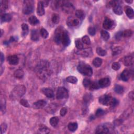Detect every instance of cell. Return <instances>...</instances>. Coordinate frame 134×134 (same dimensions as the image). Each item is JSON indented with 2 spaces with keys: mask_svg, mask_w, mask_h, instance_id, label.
<instances>
[{
  "mask_svg": "<svg viewBox=\"0 0 134 134\" xmlns=\"http://www.w3.org/2000/svg\"><path fill=\"white\" fill-rule=\"evenodd\" d=\"M26 93V88L23 85H18L13 89L10 94L12 100H16L22 97Z\"/></svg>",
  "mask_w": 134,
  "mask_h": 134,
  "instance_id": "cell-1",
  "label": "cell"
},
{
  "mask_svg": "<svg viewBox=\"0 0 134 134\" xmlns=\"http://www.w3.org/2000/svg\"><path fill=\"white\" fill-rule=\"evenodd\" d=\"M49 63L46 61H41L37 67V72L41 78H45L50 74Z\"/></svg>",
  "mask_w": 134,
  "mask_h": 134,
  "instance_id": "cell-2",
  "label": "cell"
},
{
  "mask_svg": "<svg viewBox=\"0 0 134 134\" xmlns=\"http://www.w3.org/2000/svg\"><path fill=\"white\" fill-rule=\"evenodd\" d=\"M77 69L80 73L84 75L90 76L93 74V70L91 67L86 63H80L78 66Z\"/></svg>",
  "mask_w": 134,
  "mask_h": 134,
  "instance_id": "cell-3",
  "label": "cell"
},
{
  "mask_svg": "<svg viewBox=\"0 0 134 134\" xmlns=\"http://www.w3.org/2000/svg\"><path fill=\"white\" fill-rule=\"evenodd\" d=\"M34 11V2L31 0H26L24 1L23 12L24 14H30Z\"/></svg>",
  "mask_w": 134,
  "mask_h": 134,
  "instance_id": "cell-4",
  "label": "cell"
},
{
  "mask_svg": "<svg viewBox=\"0 0 134 134\" xmlns=\"http://www.w3.org/2000/svg\"><path fill=\"white\" fill-rule=\"evenodd\" d=\"M113 130L112 126L111 124H105L98 126L96 130V134H108L110 133V130Z\"/></svg>",
  "mask_w": 134,
  "mask_h": 134,
  "instance_id": "cell-5",
  "label": "cell"
},
{
  "mask_svg": "<svg viewBox=\"0 0 134 134\" xmlns=\"http://www.w3.org/2000/svg\"><path fill=\"white\" fill-rule=\"evenodd\" d=\"M56 97L58 100L67 98L68 97V90L64 87H59L57 90Z\"/></svg>",
  "mask_w": 134,
  "mask_h": 134,
  "instance_id": "cell-6",
  "label": "cell"
},
{
  "mask_svg": "<svg viewBox=\"0 0 134 134\" xmlns=\"http://www.w3.org/2000/svg\"><path fill=\"white\" fill-rule=\"evenodd\" d=\"M113 97L109 95L105 94L102 95L99 98V103L103 105H105V106H108L110 105L111 106L112 102L113 100Z\"/></svg>",
  "mask_w": 134,
  "mask_h": 134,
  "instance_id": "cell-7",
  "label": "cell"
},
{
  "mask_svg": "<svg viewBox=\"0 0 134 134\" xmlns=\"http://www.w3.org/2000/svg\"><path fill=\"white\" fill-rule=\"evenodd\" d=\"M61 8L63 12L66 13L71 14L74 11V7L69 2H63L61 5Z\"/></svg>",
  "mask_w": 134,
  "mask_h": 134,
  "instance_id": "cell-8",
  "label": "cell"
},
{
  "mask_svg": "<svg viewBox=\"0 0 134 134\" xmlns=\"http://www.w3.org/2000/svg\"><path fill=\"white\" fill-rule=\"evenodd\" d=\"M114 25V22L113 20L107 17L105 18L103 23V27L104 29L106 30H109L113 28Z\"/></svg>",
  "mask_w": 134,
  "mask_h": 134,
  "instance_id": "cell-9",
  "label": "cell"
},
{
  "mask_svg": "<svg viewBox=\"0 0 134 134\" xmlns=\"http://www.w3.org/2000/svg\"><path fill=\"white\" fill-rule=\"evenodd\" d=\"M61 43L63 46H68L70 44V39L68 32L66 30H63L62 35Z\"/></svg>",
  "mask_w": 134,
  "mask_h": 134,
  "instance_id": "cell-10",
  "label": "cell"
},
{
  "mask_svg": "<svg viewBox=\"0 0 134 134\" xmlns=\"http://www.w3.org/2000/svg\"><path fill=\"white\" fill-rule=\"evenodd\" d=\"M63 31L62 29L60 28H57L55 31V37H54V40L57 44H60L61 43V39H62V35Z\"/></svg>",
  "mask_w": 134,
  "mask_h": 134,
  "instance_id": "cell-11",
  "label": "cell"
},
{
  "mask_svg": "<svg viewBox=\"0 0 134 134\" xmlns=\"http://www.w3.org/2000/svg\"><path fill=\"white\" fill-rule=\"evenodd\" d=\"M76 53H78V55H81L83 57H90L91 56L92 54H93V52H92V50L91 48H85L84 49L79 50L78 52H76Z\"/></svg>",
  "mask_w": 134,
  "mask_h": 134,
  "instance_id": "cell-12",
  "label": "cell"
},
{
  "mask_svg": "<svg viewBox=\"0 0 134 134\" xmlns=\"http://www.w3.org/2000/svg\"><path fill=\"white\" fill-rule=\"evenodd\" d=\"M67 24L70 27L76 26L79 25L80 21L78 18H74L73 17H70L67 21Z\"/></svg>",
  "mask_w": 134,
  "mask_h": 134,
  "instance_id": "cell-13",
  "label": "cell"
},
{
  "mask_svg": "<svg viewBox=\"0 0 134 134\" xmlns=\"http://www.w3.org/2000/svg\"><path fill=\"white\" fill-rule=\"evenodd\" d=\"M47 104V102L44 100L38 101L33 104V107L35 109H40L45 107Z\"/></svg>",
  "mask_w": 134,
  "mask_h": 134,
  "instance_id": "cell-14",
  "label": "cell"
},
{
  "mask_svg": "<svg viewBox=\"0 0 134 134\" xmlns=\"http://www.w3.org/2000/svg\"><path fill=\"white\" fill-rule=\"evenodd\" d=\"M7 61L9 65H17L19 63L18 57L16 55H13L8 57Z\"/></svg>",
  "mask_w": 134,
  "mask_h": 134,
  "instance_id": "cell-15",
  "label": "cell"
},
{
  "mask_svg": "<svg viewBox=\"0 0 134 134\" xmlns=\"http://www.w3.org/2000/svg\"><path fill=\"white\" fill-rule=\"evenodd\" d=\"M98 82L100 88H105L109 86L111 83V81L109 78H104L100 79Z\"/></svg>",
  "mask_w": 134,
  "mask_h": 134,
  "instance_id": "cell-16",
  "label": "cell"
},
{
  "mask_svg": "<svg viewBox=\"0 0 134 134\" xmlns=\"http://www.w3.org/2000/svg\"><path fill=\"white\" fill-rule=\"evenodd\" d=\"M41 91L47 97L52 98L54 97V92L52 89L48 88H44L41 90Z\"/></svg>",
  "mask_w": 134,
  "mask_h": 134,
  "instance_id": "cell-17",
  "label": "cell"
},
{
  "mask_svg": "<svg viewBox=\"0 0 134 134\" xmlns=\"http://www.w3.org/2000/svg\"><path fill=\"white\" fill-rule=\"evenodd\" d=\"M125 12L127 16L130 19H133L134 17V12L133 9L129 6H125Z\"/></svg>",
  "mask_w": 134,
  "mask_h": 134,
  "instance_id": "cell-18",
  "label": "cell"
},
{
  "mask_svg": "<svg viewBox=\"0 0 134 134\" xmlns=\"http://www.w3.org/2000/svg\"><path fill=\"white\" fill-rule=\"evenodd\" d=\"M45 9L44 7L42 4V3L41 2V1H39L37 5V14L38 16H43L45 14Z\"/></svg>",
  "mask_w": 134,
  "mask_h": 134,
  "instance_id": "cell-19",
  "label": "cell"
},
{
  "mask_svg": "<svg viewBox=\"0 0 134 134\" xmlns=\"http://www.w3.org/2000/svg\"><path fill=\"white\" fill-rule=\"evenodd\" d=\"M124 64L125 66H131L133 65L134 58L132 56H126L124 59Z\"/></svg>",
  "mask_w": 134,
  "mask_h": 134,
  "instance_id": "cell-20",
  "label": "cell"
},
{
  "mask_svg": "<svg viewBox=\"0 0 134 134\" xmlns=\"http://www.w3.org/2000/svg\"><path fill=\"white\" fill-rule=\"evenodd\" d=\"M130 72L128 71V70H124L123 72L121 74L120 77L121 79L123 81H127L129 80L130 78Z\"/></svg>",
  "mask_w": 134,
  "mask_h": 134,
  "instance_id": "cell-21",
  "label": "cell"
},
{
  "mask_svg": "<svg viewBox=\"0 0 134 134\" xmlns=\"http://www.w3.org/2000/svg\"><path fill=\"white\" fill-rule=\"evenodd\" d=\"M113 11L115 14L118 15H120L123 14V9L121 6L118 3L113 7Z\"/></svg>",
  "mask_w": 134,
  "mask_h": 134,
  "instance_id": "cell-22",
  "label": "cell"
},
{
  "mask_svg": "<svg viewBox=\"0 0 134 134\" xmlns=\"http://www.w3.org/2000/svg\"><path fill=\"white\" fill-rule=\"evenodd\" d=\"M12 20V16L9 14H3L1 15V20L2 22H9Z\"/></svg>",
  "mask_w": 134,
  "mask_h": 134,
  "instance_id": "cell-23",
  "label": "cell"
},
{
  "mask_svg": "<svg viewBox=\"0 0 134 134\" xmlns=\"http://www.w3.org/2000/svg\"><path fill=\"white\" fill-rule=\"evenodd\" d=\"M31 39L33 41H37L39 40V34L37 30H33L31 32Z\"/></svg>",
  "mask_w": 134,
  "mask_h": 134,
  "instance_id": "cell-24",
  "label": "cell"
},
{
  "mask_svg": "<svg viewBox=\"0 0 134 134\" xmlns=\"http://www.w3.org/2000/svg\"><path fill=\"white\" fill-rule=\"evenodd\" d=\"M28 22L33 26H35V25L39 23V20L35 16H30L29 19H28Z\"/></svg>",
  "mask_w": 134,
  "mask_h": 134,
  "instance_id": "cell-25",
  "label": "cell"
},
{
  "mask_svg": "<svg viewBox=\"0 0 134 134\" xmlns=\"http://www.w3.org/2000/svg\"><path fill=\"white\" fill-rule=\"evenodd\" d=\"M24 75V72L21 69H18L14 72V76L17 79H21L23 77Z\"/></svg>",
  "mask_w": 134,
  "mask_h": 134,
  "instance_id": "cell-26",
  "label": "cell"
},
{
  "mask_svg": "<svg viewBox=\"0 0 134 134\" xmlns=\"http://www.w3.org/2000/svg\"><path fill=\"white\" fill-rule=\"evenodd\" d=\"M22 36L23 37L26 36L28 33V30H29L28 25L25 23L23 24L22 25Z\"/></svg>",
  "mask_w": 134,
  "mask_h": 134,
  "instance_id": "cell-27",
  "label": "cell"
},
{
  "mask_svg": "<svg viewBox=\"0 0 134 134\" xmlns=\"http://www.w3.org/2000/svg\"><path fill=\"white\" fill-rule=\"evenodd\" d=\"M75 15L78 19H80V20H83L85 18V16L84 11L81 10V9H79V10H77L75 12Z\"/></svg>",
  "mask_w": 134,
  "mask_h": 134,
  "instance_id": "cell-28",
  "label": "cell"
},
{
  "mask_svg": "<svg viewBox=\"0 0 134 134\" xmlns=\"http://www.w3.org/2000/svg\"><path fill=\"white\" fill-rule=\"evenodd\" d=\"M78 124L76 123H70L69 124L68 126V128L70 131L75 132L78 128Z\"/></svg>",
  "mask_w": 134,
  "mask_h": 134,
  "instance_id": "cell-29",
  "label": "cell"
},
{
  "mask_svg": "<svg viewBox=\"0 0 134 134\" xmlns=\"http://www.w3.org/2000/svg\"><path fill=\"white\" fill-rule=\"evenodd\" d=\"M50 124L52 127H56L59 123V119L57 117H52L50 119Z\"/></svg>",
  "mask_w": 134,
  "mask_h": 134,
  "instance_id": "cell-30",
  "label": "cell"
},
{
  "mask_svg": "<svg viewBox=\"0 0 134 134\" xmlns=\"http://www.w3.org/2000/svg\"><path fill=\"white\" fill-rule=\"evenodd\" d=\"M102 62H103L101 58L97 57V58H95L93 60V64L95 67H97V68H98V67H100L102 65Z\"/></svg>",
  "mask_w": 134,
  "mask_h": 134,
  "instance_id": "cell-31",
  "label": "cell"
},
{
  "mask_svg": "<svg viewBox=\"0 0 134 134\" xmlns=\"http://www.w3.org/2000/svg\"><path fill=\"white\" fill-rule=\"evenodd\" d=\"M101 37L103 38V40L106 41L109 39V38L110 37V35L107 31L105 30H103L101 31Z\"/></svg>",
  "mask_w": 134,
  "mask_h": 134,
  "instance_id": "cell-32",
  "label": "cell"
},
{
  "mask_svg": "<svg viewBox=\"0 0 134 134\" xmlns=\"http://www.w3.org/2000/svg\"><path fill=\"white\" fill-rule=\"evenodd\" d=\"M122 48L120 47H116L113 48L112 50V55L113 56H116L119 55L122 52Z\"/></svg>",
  "mask_w": 134,
  "mask_h": 134,
  "instance_id": "cell-33",
  "label": "cell"
},
{
  "mask_svg": "<svg viewBox=\"0 0 134 134\" xmlns=\"http://www.w3.org/2000/svg\"><path fill=\"white\" fill-rule=\"evenodd\" d=\"M100 88L99 84H98V82H91L90 87L89 88L91 90H97V89H99Z\"/></svg>",
  "mask_w": 134,
  "mask_h": 134,
  "instance_id": "cell-34",
  "label": "cell"
},
{
  "mask_svg": "<svg viewBox=\"0 0 134 134\" xmlns=\"http://www.w3.org/2000/svg\"><path fill=\"white\" fill-rule=\"evenodd\" d=\"M1 111L3 113H5L6 111V101L3 97L1 98Z\"/></svg>",
  "mask_w": 134,
  "mask_h": 134,
  "instance_id": "cell-35",
  "label": "cell"
},
{
  "mask_svg": "<svg viewBox=\"0 0 134 134\" xmlns=\"http://www.w3.org/2000/svg\"><path fill=\"white\" fill-rule=\"evenodd\" d=\"M66 81L68 82L71 83L75 84L78 82V79L75 76H69L66 78Z\"/></svg>",
  "mask_w": 134,
  "mask_h": 134,
  "instance_id": "cell-36",
  "label": "cell"
},
{
  "mask_svg": "<svg viewBox=\"0 0 134 134\" xmlns=\"http://www.w3.org/2000/svg\"><path fill=\"white\" fill-rule=\"evenodd\" d=\"M114 90L116 93L121 94L124 92V88L122 86L119 85H116L114 88Z\"/></svg>",
  "mask_w": 134,
  "mask_h": 134,
  "instance_id": "cell-37",
  "label": "cell"
},
{
  "mask_svg": "<svg viewBox=\"0 0 134 134\" xmlns=\"http://www.w3.org/2000/svg\"><path fill=\"white\" fill-rule=\"evenodd\" d=\"M39 130L41 133L44 134H47L49 133V129L44 125H40L39 127Z\"/></svg>",
  "mask_w": 134,
  "mask_h": 134,
  "instance_id": "cell-38",
  "label": "cell"
},
{
  "mask_svg": "<svg viewBox=\"0 0 134 134\" xmlns=\"http://www.w3.org/2000/svg\"><path fill=\"white\" fill-rule=\"evenodd\" d=\"M75 44L76 48L78 50H81L83 48V45L82 42L80 39H76L75 40Z\"/></svg>",
  "mask_w": 134,
  "mask_h": 134,
  "instance_id": "cell-39",
  "label": "cell"
},
{
  "mask_svg": "<svg viewBox=\"0 0 134 134\" xmlns=\"http://www.w3.org/2000/svg\"><path fill=\"white\" fill-rule=\"evenodd\" d=\"M96 52L98 55L101 56H104L105 55H106L107 54L106 51L103 49H102V48H100V47L97 48L96 49Z\"/></svg>",
  "mask_w": 134,
  "mask_h": 134,
  "instance_id": "cell-40",
  "label": "cell"
},
{
  "mask_svg": "<svg viewBox=\"0 0 134 134\" xmlns=\"http://www.w3.org/2000/svg\"><path fill=\"white\" fill-rule=\"evenodd\" d=\"M8 8V2L7 1H1V11H5Z\"/></svg>",
  "mask_w": 134,
  "mask_h": 134,
  "instance_id": "cell-41",
  "label": "cell"
},
{
  "mask_svg": "<svg viewBox=\"0 0 134 134\" xmlns=\"http://www.w3.org/2000/svg\"><path fill=\"white\" fill-rule=\"evenodd\" d=\"M133 34V31L130 30H127L123 31V37H130L132 36Z\"/></svg>",
  "mask_w": 134,
  "mask_h": 134,
  "instance_id": "cell-42",
  "label": "cell"
},
{
  "mask_svg": "<svg viewBox=\"0 0 134 134\" xmlns=\"http://www.w3.org/2000/svg\"><path fill=\"white\" fill-rule=\"evenodd\" d=\"M40 33L41 36H42L43 38H45V39L47 38L49 36L48 32V31L46 30L45 29V28H41L40 31Z\"/></svg>",
  "mask_w": 134,
  "mask_h": 134,
  "instance_id": "cell-43",
  "label": "cell"
},
{
  "mask_svg": "<svg viewBox=\"0 0 134 134\" xmlns=\"http://www.w3.org/2000/svg\"><path fill=\"white\" fill-rule=\"evenodd\" d=\"M59 16L57 14H53L52 16V22L53 24H57L59 22Z\"/></svg>",
  "mask_w": 134,
  "mask_h": 134,
  "instance_id": "cell-44",
  "label": "cell"
},
{
  "mask_svg": "<svg viewBox=\"0 0 134 134\" xmlns=\"http://www.w3.org/2000/svg\"><path fill=\"white\" fill-rule=\"evenodd\" d=\"M82 42L84 44L87 45H89L91 44V40L88 36H84L82 37Z\"/></svg>",
  "mask_w": 134,
  "mask_h": 134,
  "instance_id": "cell-45",
  "label": "cell"
},
{
  "mask_svg": "<svg viewBox=\"0 0 134 134\" xmlns=\"http://www.w3.org/2000/svg\"><path fill=\"white\" fill-rule=\"evenodd\" d=\"M91 83V81H90V79L85 78L83 80V86L85 88H89V87H90Z\"/></svg>",
  "mask_w": 134,
  "mask_h": 134,
  "instance_id": "cell-46",
  "label": "cell"
},
{
  "mask_svg": "<svg viewBox=\"0 0 134 134\" xmlns=\"http://www.w3.org/2000/svg\"><path fill=\"white\" fill-rule=\"evenodd\" d=\"M91 98H92V95H90V94H87L85 95L83 97L84 102H85V103L88 104L89 102L91 100Z\"/></svg>",
  "mask_w": 134,
  "mask_h": 134,
  "instance_id": "cell-47",
  "label": "cell"
},
{
  "mask_svg": "<svg viewBox=\"0 0 134 134\" xmlns=\"http://www.w3.org/2000/svg\"><path fill=\"white\" fill-rule=\"evenodd\" d=\"M112 68L114 70H119L120 68V63L117 62H114L112 65Z\"/></svg>",
  "mask_w": 134,
  "mask_h": 134,
  "instance_id": "cell-48",
  "label": "cell"
},
{
  "mask_svg": "<svg viewBox=\"0 0 134 134\" xmlns=\"http://www.w3.org/2000/svg\"><path fill=\"white\" fill-rule=\"evenodd\" d=\"M88 33L90 34L91 36H94L96 33V30L95 28L93 27H90L88 28Z\"/></svg>",
  "mask_w": 134,
  "mask_h": 134,
  "instance_id": "cell-49",
  "label": "cell"
},
{
  "mask_svg": "<svg viewBox=\"0 0 134 134\" xmlns=\"http://www.w3.org/2000/svg\"><path fill=\"white\" fill-rule=\"evenodd\" d=\"M20 104L25 107H30V104L28 103V102L25 99H22L20 100Z\"/></svg>",
  "mask_w": 134,
  "mask_h": 134,
  "instance_id": "cell-50",
  "label": "cell"
},
{
  "mask_svg": "<svg viewBox=\"0 0 134 134\" xmlns=\"http://www.w3.org/2000/svg\"><path fill=\"white\" fill-rule=\"evenodd\" d=\"M119 3V2L116 1H110L107 4V7L108 8H111V7H113L114 6L116 5L117 4Z\"/></svg>",
  "mask_w": 134,
  "mask_h": 134,
  "instance_id": "cell-51",
  "label": "cell"
},
{
  "mask_svg": "<svg viewBox=\"0 0 134 134\" xmlns=\"http://www.w3.org/2000/svg\"><path fill=\"white\" fill-rule=\"evenodd\" d=\"M104 114V111L101 109V108H98V109L96 111L95 113V115L97 117H100Z\"/></svg>",
  "mask_w": 134,
  "mask_h": 134,
  "instance_id": "cell-52",
  "label": "cell"
},
{
  "mask_svg": "<svg viewBox=\"0 0 134 134\" xmlns=\"http://www.w3.org/2000/svg\"><path fill=\"white\" fill-rule=\"evenodd\" d=\"M7 128V126L5 123H3L1 124V134H2L4 133L6 131Z\"/></svg>",
  "mask_w": 134,
  "mask_h": 134,
  "instance_id": "cell-53",
  "label": "cell"
},
{
  "mask_svg": "<svg viewBox=\"0 0 134 134\" xmlns=\"http://www.w3.org/2000/svg\"><path fill=\"white\" fill-rule=\"evenodd\" d=\"M67 113V109L66 107L62 108L60 112V114L61 116H64L66 115V114Z\"/></svg>",
  "mask_w": 134,
  "mask_h": 134,
  "instance_id": "cell-54",
  "label": "cell"
},
{
  "mask_svg": "<svg viewBox=\"0 0 134 134\" xmlns=\"http://www.w3.org/2000/svg\"><path fill=\"white\" fill-rule=\"evenodd\" d=\"M122 37H123V31H119V32L116 33L115 35V38L116 39L119 40L122 38Z\"/></svg>",
  "mask_w": 134,
  "mask_h": 134,
  "instance_id": "cell-55",
  "label": "cell"
},
{
  "mask_svg": "<svg viewBox=\"0 0 134 134\" xmlns=\"http://www.w3.org/2000/svg\"><path fill=\"white\" fill-rule=\"evenodd\" d=\"M41 2L42 3V4L44 6V7H47L48 5H49V1H41Z\"/></svg>",
  "mask_w": 134,
  "mask_h": 134,
  "instance_id": "cell-56",
  "label": "cell"
},
{
  "mask_svg": "<svg viewBox=\"0 0 134 134\" xmlns=\"http://www.w3.org/2000/svg\"><path fill=\"white\" fill-rule=\"evenodd\" d=\"M129 97L131 99L132 101L134 100V94L133 92H130L128 94Z\"/></svg>",
  "mask_w": 134,
  "mask_h": 134,
  "instance_id": "cell-57",
  "label": "cell"
},
{
  "mask_svg": "<svg viewBox=\"0 0 134 134\" xmlns=\"http://www.w3.org/2000/svg\"><path fill=\"white\" fill-rule=\"evenodd\" d=\"M0 60H1V64L2 65L3 61H4V56L2 52L1 53V59H0Z\"/></svg>",
  "mask_w": 134,
  "mask_h": 134,
  "instance_id": "cell-58",
  "label": "cell"
},
{
  "mask_svg": "<svg viewBox=\"0 0 134 134\" xmlns=\"http://www.w3.org/2000/svg\"><path fill=\"white\" fill-rule=\"evenodd\" d=\"M14 40H15L14 38L13 37H11L10 38V40H9V41H10V42H13V41H14Z\"/></svg>",
  "mask_w": 134,
  "mask_h": 134,
  "instance_id": "cell-59",
  "label": "cell"
},
{
  "mask_svg": "<svg viewBox=\"0 0 134 134\" xmlns=\"http://www.w3.org/2000/svg\"><path fill=\"white\" fill-rule=\"evenodd\" d=\"M125 2L126 3H129V4H130V3H132L133 2V0H130V1H129H129H127V0H126V1H125Z\"/></svg>",
  "mask_w": 134,
  "mask_h": 134,
  "instance_id": "cell-60",
  "label": "cell"
},
{
  "mask_svg": "<svg viewBox=\"0 0 134 134\" xmlns=\"http://www.w3.org/2000/svg\"><path fill=\"white\" fill-rule=\"evenodd\" d=\"M1 37L2 36V34H3V30H1Z\"/></svg>",
  "mask_w": 134,
  "mask_h": 134,
  "instance_id": "cell-61",
  "label": "cell"
}]
</instances>
